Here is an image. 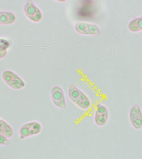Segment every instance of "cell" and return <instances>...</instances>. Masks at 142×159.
<instances>
[{"label": "cell", "mask_w": 142, "mask_h": 159, "mask_svg": "<svg viewBox=\"0 0 142 159\" xmlns=\"http://www.w3.org/2000/svg\"><path fill=\"white\" fill-rule=\"evenodd\" d=\"M68 95L71 101L82 110H87L90 107L91 102L89 98L76 86L70 87Z\"/></svg>", "instance_id": "cell-1"}, {"label": "cell", "mask_w": 142, "mask_h": 159, "mask_svg": "<svg viewBox=\"0 0 142 159\" xmlns=\"http://www.w3.org/2000/svg\"><path fill=\"white\" fill-rule=\"evenodd\" d=\"M42 125L39 122L33 121L23 124L19 130L20 139H24L38 135L42 130Z\"/></svg>", "instance_id": "cell-2"}, {"label": "cell", "mask_w": 142, "mask_h": 159, "mask_svg": "<svg viewBox=\"0 0 142 159\" xmlns=\"http://www.w3.org/2000/svg\"><path fill=\"white\" fill-rule=\"evenodd\" d=\"M2 77L6 84L12 89H20L26 85L23 80L12 71H5L2 73Z\"/></svg>", "instance_id": "cell-3"}, {"label": "cell", "mask_w": 142, "mask_h": 159, "mask_svg": "<svg viewBox=\"0 0 142 159\" xmlns=\"http://www.w3.org/2000/svg\"><path fill=\"white\" fill-rule=\"evenodd\" d=\"M51 98L54 105L60 109L67 106V101L64 92L59 86H53L51 89Z\"/></svg>", "instance_id": "cell-4"}, {"label": "cell", "mask_w": 142, "mask_h": 159, "mask_svg": "<svg viewBox=\"0 0 142 159\" xmlns=\"http://www.w3.org/2000/svg\"><path fill=\"white\" fill-rule=\"evenodd\" d=\"M109 115V111L105 105L97 104L93 118L95 124L98 126H104L108 121Z\"/></svg>", "instance_id": "cell-5"}, {"label": "cell", "mask_w": 142, "mask_h": 159, "mask_svg": "<svg viewBox=\"0 0 142 159\" xmlns=\"http://www.w3.org/2000/svg\"><path fill=\"white\" fill-rule=\"evenodd\" d=\"M24 11L27 17L33 22H38L42 20V12L32 1H27L24 7Z\"/></svg>", "instance_id": "cell-6"}, {"label": "cell", "mask_w": 142, "mask_h": 159, "mask_svg": "<svg viewBox=\"0 0 142 159\" xmlns=\"http://www.w3.org/2000/svg\"><path fill=\"white\" fill-rule=\"evenodd\" d=\"M75 29L78 33L86 35H97L99 33L98 26L94 24L87 22H78L75 25Z\"/></svg>", "instance_id": "cell-7"}, {"label": "cell", "mask_w": 142, "mask_h": 159, "mask_svg": "<svg viewBox=\"0 0 142 159\" xmlns=\"http://www.w3.org/2000/svg\"><path fill=\"white\" fill-rule=\"evenodd\" d=\"M130 119L133 127L136 129L142 128V112L139 106L135 104L130 109Z\"/></svg>", "instance_id": "cell-8"}, {"label": "cell", "mask_w": 142, "mask_h": 159, "mask_svg": "<svg viewBox=\"0 0 142 159\" xmlns=\"http://www.w3.org/2000/svg\"><path fill=\"white\" fill-rule=\"evenodd\" d=\"M16 19V16L12 12H0V25L12 24Z\"/></svg>", "instance_id": "cell-9"}, {"label": "cell", "mask_w": 142, "mask_h": 159, "mask_svg": "<svg viewBox=\"0 0 142 159\" xmlns=\"http://www.w3.org/2000/svg\"><path fill=\"white\" fill-rule=\"evenodd\" d=\"M0 133L7 138L12 137L13 135L12 128L5 120L0 119Z\"/></svg>", "instance_id": "cell-10"}, {"label": "cell", "mask_w": 142, "mask_h": 159, "mask_svg": "<svg viewBox=\"0 0 142 159\" xmlns=\"http://www.w3.org/2000/svg\"><path fill=\"white\" fill-rule=\"evenodd\" d=\"M128 28L132 32H138L142 30V17L132 20L128 25Z\"/></svg>", "instance_id": "cell-11"}, {"label": "cell", "mask_w": 142, "mask_h": 159, "mask_svg": "<svg viewBox=\"0 0 142 159\" xmlns=\"http://www.w3.org/2000/svg\"><path fill=\"white\" fill-rule=\"evenodd\" d=\"M9 143L8 138L0 133V145H6Z\"/></svg>", "instance_id": "cell-12"}, {"label": "cell", "mask_w": 142, "mask_h": 159, "mask_svg": "<svg viewBox=\"0 0 142 159\" xmlns=\"http://www.w3.org/2000/svg\"><path fill=\"white\" fill-rule=\"evenodd\" d=\"M9 46L10 43L8 41L5 39H0V48H3L7 49Z\"/></svg>", "instance_id": "cell-13"}, {"label": "cell", "mask_w": 142, "mask_h": 159, "mask_svg": "<svg viewBox=\"0 0 142 159\" xmlns=\"http://www.w3.org/2000/svg\"><path fill=\"white\" fill-rule=\"evenodd\" d=\"M7 53V49L3 48H0V59L6 57Z\"/></svg>", "instance_id": "cell-14"}]
</instances>
